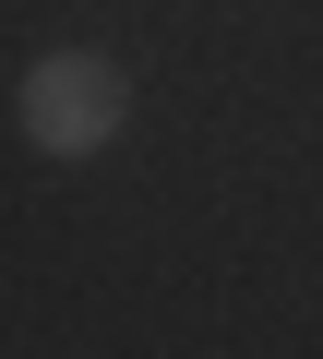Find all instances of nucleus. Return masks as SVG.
I'll return each instance as SVG.
<instances>
[{"mask_svg":"<svg viewBox=\"0 0 323 359\" xmlns=\"http://www.w3.org/2000/svg\"><path fill=\"white\" fill-rule=\"evenodd\" d=\"M120 120H132V72L108 48H48L25 72V144L36 156H108Z\"/></svg>","mask_w":323,"mask_h":359,"instance_id":"1","label":"nucleus"}]
</instances>
